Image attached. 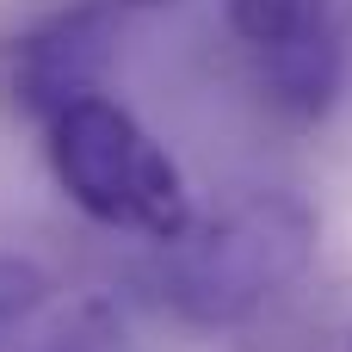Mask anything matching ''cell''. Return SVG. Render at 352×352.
Masks as SVG:
<instances>
[{"instance_id":"obj_4","label":"cell","mask_w":352,"mask_h":352,"mask_svg":"<svg viewBox=\"0 0 352 352\" xmlns=\"http://www.w3.org/2000/svg\"><path fill=\"white\" fill-rule=\"evenodd\" d=\"M260 87L266 99L297 118V124H316L340 105V87H346V43H340V25L322 31V37H303L291 50H272L260 56Z\"/></svg>"},{"instance_id":"obj_1","label":"cell","mask_w":352,"mask_h":352,"mask_svg":"<svg viewBox=\"0 0 352 352\" xmlns=\"http://www.w3.org/2000/svg\"><path fill=\"white\" fill-rule=\"evenodd\" d=\"M322 223L297 192H248L161 254V297L192 328H235L278 303L316 260Z\"/></svg>"},{"instance_id":"obj_7","label":"cell","mask_w":352,"mask_h":352,"mask_svg":"<svg viewBox=\"0 0 352 352\" xmlns=\"http://www.w3.org/2000/svg\"><path fill=\"white\" fill-rule=\"evenodd\" d=\"M56 352H93V346H56Z\"/></svg>"},{"instance_id":"obj_6","label":"cell","mask_w":352,"mask_h":352,"mask_svg":"<svg viewBox=\"0 0 352 352\" xmlns=\"http://www.w3.org/2000/svg\"><path fill=\"white\" fill-rule=\"evenodd\" d=\"M124 6H161V0H118V12H124Z\"/></svg>"},{"instance_id":"obj_3","label":"cell","mask_w":352,"mask_h":352,"mask_svg":"<svg viewBox=\"0 0 352 352\" xmlns=\"http://www.w3.org/2000/svg\"><path fill=\"white\" fill-rule=\"evenodd\" d=\"M111 19H118V0H87L74 12H56L50 25H37L12 56L19 105L50 124L62 105L99 93V74L111 62Z\"/></svg>"},{"instance_id":"obj_2","label":"cell","mask_w":352,"mask_h":352,"mask_svg":"<svg viewBox=\"0 0 352 352\" xmlns=\"http://www.w3.org/2000/svg\"><path fill=\"white\" fill-rule=\"evenodd\" d=\"M50 167L62 179V192L105 229H130L148 241H179L198 217H192V192L173 167V155L105 93H87L74 105H62L50 124Z\"/></svg>"},{"instance_id":"obj_8","label":"cell","mask_w":352,"mask_h":352,"mask_svg":"<svg viewBox=\"0 0 352 352\" xmlns=\"http://www.w3.org/2000/svg\"><path fill=\"white\" fill-rule=\"evenodd\" d=\"M346 352H352V328H346Z\"/></svg>"},{"instance_id":"obj_5","label":"cell","mask_w":352,"mask_h":352,"mask_svg":"<svg viewBox=\"0 0 352 352\" xmlns=\"http://www.w3.org/2000/svg\"><path fill=\"white\" fill-rule=\"evenodd\" d=\"M223 12H229V31L241 37V50L254 62L340 25L334 19V0H223Z\"/></svg>"}]
</instances>
